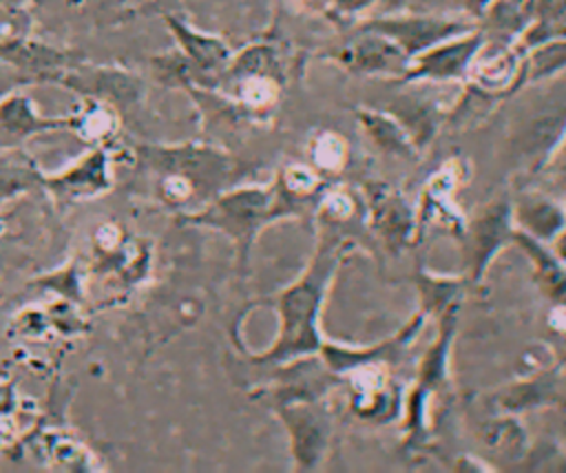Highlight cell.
Masks as SVG:
<instances>
[{"label": "cell", "mask_w": 566, "mask_h": 473, "mask_svg": "<svg viewBox=\"0 0 566 473\" xmlns=\"http://www.w3.org/2000/svg\"><path fill=\"white\" fill-rule=\"evenodd\" d=\"M55 86H62L84 99H97L111 104L119 115L137 108L144 99V80L130 71L115 66L88 64L86 60L66 69Z\"/></svg>", "instance_id": "cell-2"}, {"label": "cell", "mask_w": 566, "mask_h": 473, "mask_svg": "<svg viewBox=\"0 0 566 473\" xmlns=\"http://www.w3.org/2000/svg\"><path fill=\"white\" fill-rule=\"evenodd\" d=\"M0 230H2V214H0Z\"/></svg>", "instance_id": "cell-22"}, {"label": "cell", "mask_w": 566, "mask_h": 473, "mask_svg": "<svg viewBox=\"0 0 566 473\" xmlns=\"http://www.w3.org/2000/svg\"><path fill=\"white\" fill-rule=\"evenodd\" d=\"M391 2H394V4H405L407 0H391Z\"/></svg>", "instance_id": "cell-21"}, {"label": "cell", "mask_w": 566, "mask_h": 473, "mask_svg": "<svg viewBox=\"0 0 566 473\" xmlns=\"http://www.w3.org/2000/svg\"><path fill=\"white\" fill-rule=\"evenodd\" d=\"M298 175H301V177H296V170L290 172V186H292L294 190H307V188L312 186V175L305 172V170H301V168H298Z\"/></svg>", "instance_id": "cell-19"}, {"label": "cell", "mask_w": 566, "mask_h": 473, "mask_svg": "<svg viewBox=\"0 0 566 473\" xmlns=\"http://www.w3.org/2000/svg\"><path fill=\"white\" fill-rule=\"evenodd\" d=\"M365 29L387 35L411 60L413 55L431 49L442 40L467 33L469 24L440 18V15H394V18L371 20L365 24Z\"/></svg>", "instance_id": "cell-9"}, {"label": "cell", "mask_w": 566, "mask_h": 473, "mask_svg": "<svg viewBox=\"0 0 566 473\" xmlns=\"http://www.w3.org/2000/svg\"><path fill=\"white\" fill-rule=\"evenodd\" d=\"M564 66H566V40L564 38L548 40L535 49L528 62V80L546 77Z\"/></svg>", "instance_id": "cell-14"}, {"label": "cell", "mask_w": 566, "mask_h": 473, "mask_svg": "<svg viewBox=\"0 0 566 473\" xmlns=\"http://www.w3.org/2000/svg\"><path fill=\"white\" fill-rule=\"evenodd\" d=\"M113 188V159L106 144H95L60 172H42V190L55 203H82L102 197Z\"/></svg>", "instance_id": "cell-4"}, {"label": "cell", "mask_w": 566, "mask_h": 473, "mask_svg": "<svg viewBox=\"0 0 566 473\" xmlns=\"http://www.w3.org/2000/svg\"><path fill=\"white\" fill-rule=\"evenodd\" d=\"M0 57L22 73L31 84H55L66 69L86 60L77 49H62L29 35L2 38Z\"/></svg>", "instance_id": "cell-6"}, {"label": "cell", "mask_w": 566, "mask_h": 473, "mask_svg": "<svg viewBox=\"0 0 566 473\" xmlns=\"http://www.w3.org/2000/svg\"><path fill=\"white\" fill-rule=\"evenodd\" d=\"M458 9H464V11H469L471 15H482L486 9H489V4L493 2V0H451Z\"/></svg>", "instance_id": "cell-18"}, {"label": "cell", "mask_w": 566, "mask_h": 473, "mask_svg": "<svg viewBox=\"0 0 566 473\" xmlns=\"http://www.w3.org/2000/svg\"><path fill=\"white\" fill-rule=\"evenodd\" d=\"M482 46L480 33H460L449 40L433 44L431 49L413 55L409 60L407 71L402 73L405 80H458L469 73L471 60Z\"/></svg>", "instance_id": "cell-10"}, {"label": "cell", "mask_w": 566, "mask_h": 473, "mask_svg": "<svg viewBox=\"0 0 566 473\" xmlns=\"http://www.w3.org/2000/svg\"><path fill=\"white\" fill-rule=\"evenodd\" d=\"M31 188H42V172L31 161H4L0 166V203Z\"/></svg>", "instance_id": "cell-13"}, {"label": "cell", "mask_w": 566, "mask_h": 473, "mask_svg": "<svg viewBox=\"0 0 566 473\" xmlns=\"http://www.w3.org/2000/svg\"><path fill=\"white\" fill-rule=\"evenodd\" d=\"M29 0H0V9H9V7H20L27 4Z\"/></svg>", "instance_id": "cell-20"}, {"label": "cell", "mask_w": 566, "mask_h": 473, "mask_svg": "<svg viewBox=\"0 0 566 473\" xmlns=\"http://www.w3.org/2000/svg\"><path fill=\"white\" fill-rule=\"evenodd\" d=\"M155 0H29L51 29H106L144 13Z\"/></svg>", "instance_id": "cell-3"}, {"label": "cell", "mask_w": 566, "mask_h": 473, "mask_svg": "<svg viewBox=\"0 0 566 473\" xmlns=\"http://www.w3.org/2000/svg\"><path fill=\"white\" fill-rule=\"evenodd\" d=\"M343 155H345V144L336 135H325L316 144V159L321 161V166L336 168L340 164Z\"/></svg>", "instance_id": "cell-15"}, {"label": "cell", "mask_w": 566, "mask_h": 473, "mask_svg": "<svg viewBox=\"0 0 566 473\" xmlns=\"http://www.w3.org/2000/svg\"><path fill=\"white\" fill-rule=\"evenodd\" d=\"M332 57L354 73L369 75H402L409 66V57L396 42L365 27L358 38L336 49Z\"/></svg>", "instance_id": "cell-11"}, {"label": "cell", "mask_w": 566, "mask_h": 473, "mask_svg": "<svg viewBox=\"0 0 566 473\" xmlns=\"http://www.w3.org/2000/svg\"><path fill=\"white\" fill-rule=\"evenodd\" d=\"M467 75L484 93L504 91L520 75V53L506 46H493L489 51H482L480 46Z\"/></svg>", "instance_id": "cell-12"}, {"label": "cell", "mask_w": 566, "mask_h": 473, "mask_svg": "<svg viewBox=\"0 0 566 473\" xmlns=\"http://www.w3.org/2000/svg\"><path fill=\"white\" fill-rule=\"evenodd\" d=\"M135 155L146 188L153 186L157 201L177 210L214 192L230 168L221 153L197 144H139Z\"/></svg>", "instance_id": "cell-1"}, {"label": "cell", "mask_w": 566, "mask_h": 473, "mask_svg": "<svg viewBox=\"0 0 566 473\" xmlns=\"http://www.w3.org/2000/svg\"><path fill=\"white\" fill-rule=\"evenodd\" d=\"M62 130H77L75 113L55 117L44 115L22 88L11 91L0 99V153L18 150L33 137Z\"/></svg>", "instance_id": "cell-5"}, {"label": "cell", "mask_w": 566, "mask_h": 473, "mask_svg": "<svg viewBox=\"0 0 566 473\" xmlns=\"http://www.w3.org/2000/svg\"><path fill=\"white\" fill-rule=\"evenodd\" d=\"M265 203H268V197L259 190H237V192L217 197L201 210L188 212L184 217L190 223L210 225L228 232L239 243L241 254H245L250 236L256 228V221L265 210Z\"/></svg>", "instance_id": "cell-8"}, {"label": "cell", "mask_w": 566, "mask_h": 473, "mask_svg": "<svg viewBox=\"0 0 566 473\" xmlns=\"http://www.w3.org/2000/svg\"><path fill=\"white\" fill-rule=\"evenodd\" d=\"M164 22L179 46L177 51L186 57V62L192 71L190 86L212 91L219 75L223 73V69L228 66V62L232 57L228 44L217 35H208V33L190 27L181 15H177L172 11H164Z\"/></svg>", "instance_id": "cell-7"}, {"label": "cell", "mask_w": 566, "mask_h": 473, "mask_svg": "<svg viewBox=\"0 0 566 473\" xmlns=\"http://www.w3.org/2000/svg\"><path fill=\"white\" fill-rule=\"evenodd\" d=\"M24 86H31V82L18 73L11 64H7L2 57H0V99L4 95H9L11 91H18V88H24Z\"/></svg>", "instance_id": "cell-16"}, {"label": "cell", "mask_w": 566, "mask_h": 473, "mask_svg": "<svg viewBox=\"0 0 566 473\" xmlns=\"http://www.w3.org/2000/svg\"><path fill=\"white\" fill-rule=\"evenodd\" d=\"M340 15H356L367 11L376 0H327Z\"/></svg>", "instance_id": "cell-17"}]
</instances>
